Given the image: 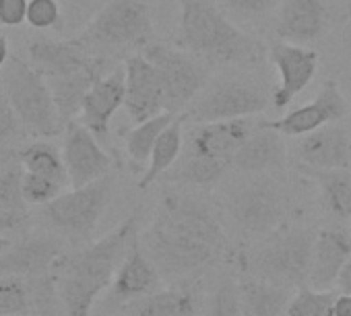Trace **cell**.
<instances>
[{"mask_svg": "<svg viewBox=\"0 0 351 316\" xmlns=\"http://www.w3.org/2000/svg\"><path fill=\"white\" fill-rule=\"evenodd\" d=\"M141 244L169 281L191 279L228 252V236L215 207L199 195L171 191L159 201Z\"/></svg>", "mask_w": 351, "mask_h": 316, "instance_id": "cell-1", "label": "cell"}, {"mask_svg": "<svg viewBox=\"0 0 351 316\" xmlns=\"http://www.w3.org/2000/svg\"><path fill=\"white\" fill-rule=\"evenodd\" d=\"M138 213H130L118 228L97 242L77 250L62 252L52 267L64 316H91L95 300L108 289L136 236Z\"/></svg>", "mask_w": 351, "mask_h": 316, "instance_id": "cell-2", "label": "cell"}, {"mask_svg": "<svg viewBox=\"0 0 351 316\" xmlns=\"http://www.w3.org/2000/svg\"><path fill=\"white\" fill-rule=\"evenodd\" d=\"M178 42L207 66L254 69L269 56V48L242 32L215 0H178Z\"/></svg>", "mask_w": 351, "mask_h": 316, "instance_id": "cell-3", "label": "cell"}, {"mask_svg": "<svg viewBox=\"0 0 351 316\" xmlns=\"http://www.w3.org/2000/svg\"><path fill=\"white\" fill-rule=\"evenodd\" d=\"M95 56L116 58L141 52L153 38V13L147 0H110L75 38Z\"/></svg>", "mask_w": 351, "mask_h": 316, "instance_id": "cell-4", "label": "cell"}, {"mask_svg": "<svg viewBox=\"0 0 351 316\" xmlns=\"http://www.w3.org/2000/svg\"><path fill=\"white\" fill-rule=\"evenodd\" d=\"M232 221L248 236L265 240L289 223L293 197L289 189L271 174H246L226 197Z\"/></svg>", "mask_w": 351, "mask_h": 316, "instance_id": "cell-5", "label": "cell"}, {"mask_svg": "<svg viewBox=\"0 0 351 316\" xmlns=\"http://www.w3.org/2000/svg\"><path fill=\"white\" fill-rule=\"evenodd\" d=\"M0 87L7 93L27 134L36 138H52L62 134L64 122L56 108L48 79L29 62L11 54Z\"/></svg>", "mask_w": 351, "mask_h": 316, "instance_id": "cell-6", "label": "cell"}, {"mask_svg": "<svg viewBox=\"0 0 351 316\" xmlns=\"http://www.w3.org/2000/svg\"><path fill=\"white\" fill-rule=\"evenodd\" d=\"M273 89L265 81L246 73H226L209 79L207 87L184 112L195 122H219L252 118L263 114L271 104Z\"/></svg>", "mask_w": 351, "mask_h": 316, "instance_id": "cell-7", "label": "cell"}, {"mask_svg": "<svg viewBox=\"0 0 351 316\" xmlns=\"http://www.w3.org/2000/svg\"><path fill=\"white\" fill-rule=\"evenodd\" d=\"M314 240L316 234L310 230L287 223L267 236L250 254H240L242 267L281 285H302L310 277Z\"/></svg>", "mask_w": 351, "mask_h": 316, "instance_id": "cell-8", "label": "cell"}, {"mask_svg": "<svg viewBox=\"0 0 351 316\" xmlns=\"http://www.w3.org/2000/svg\"><path fill=\"white\" fill-rule=\"evenodd\" d=\"M159 71L165 110L171 114H184L189 106L209 83V66L182 48H173L163 42H151L141 50Z\"/></svg>", "mask_w": 351, "mask_h": 316, "instance_id": "cell-9", "label": "cell"}, {"mask_svg": "<svg viewBox=\"0 0 351 316\" xmlns=\"http://www.w3.org/2000/svg\"><path fill=\"white\" fill-rule=\"evenodd\" d=\"M114 195L112 174L71 191H62L52 203L44 207V215L50 226L64 236L89 240L104 217Z\"/></svg>", "mask_w": 351, "mask_h": 316, "instance_id": "cell-10", "label": "cell"}, {"mask_svg": "<svg viewBox=\"0 0 351 316\" xmlns=\"http://www.w3.org/2000/svg\"><path fill=\"white\" fill-rule=\"evenodd\" d=\"M62 160L69 172L71 189L91 184L112 170V157L99 138L77 118L62 130Z\"/></svg>", "mask_w": 351, "mask_h": 316, "instance_id": "cell-11", "label": "cell"}, {"mask_svg": "<svg viewBox=\"0 0 351 316\" xmlns=\"http://www.w3.org/2000/svg\"><path fill=\"white\" fill-rule=\"evenodd\" d=\"M269 60L279 73V85L273 87L271 104L277 112H283L295 95H300L316 77L318 52L308 46H295L275 40L269 46Z\"/></svg>", "mask_w": 351, "mask_h": 316, "instance_id": "cell-12", "label": "cell"}, {"mask_svg": "<svg viewBox=\"0 0 351 316\" xmlns=\"http://www.w3.org/2000/svg\"><path fill=\"white\" fill-rule=\"evenodd\" d=\"M349 114V104L341 91V85L335 77H328L316 97L304 106H298L283 114L279 120L271 122L283 136H304L320 126L341 122Z\"/></svg>", "mask_w": 351, "mask_h": 316, "instance_id": "cell-13", "label": "cell"}, {"mask_svg": "<svg viewBox=\"0 0 351 316\" xmlns=\"http://www.w3.org/2000/svg\"><path fill=\"white\" fill-rule=\"evenodd\" d=\"M122 64L126 73L124 110L128 118L138 124L161 112H167L163 83L155 64L143 52L126 56Z\"/></svg>", "mask_w": 351, "mask_h": 316, "instance_id": "cell-14", "label": "cell"}, {"mask_svg": "<svg viewBox=\"0 0 351 316\" xmlns=\"http://www.w3.org/2000/svg\"><path fill=\"white\" fill-rule=\"evenodd\" d=\"M293 155L306 170H351V132L332 122L298 136Z\"/></svg>", "mask_w": 351, "mask_h": 316, "instance_id": "cell-15", "label": "cell"}, {"mask_svg": "<svg viewBox=\"0 0 351 316\" xmlns=\"http://www.w3.org/2000/svg\"><path fill=\"white\" fill-rule=\"evenodd\" d=\"M258 118H238L219 122H197L184 134V153L205 155L211 160L228 162L232 166L234 155L254 130Z\"/></svg>", "mask_w": 351, "mask_h": 316, "instance_id": "cell-16", "label": "cell"}, {"mask_svg": "<svg viewBox=\"0 0 351 316\" xmlns=\"http://www.w3.org/2000/svg\"><path fill=\"white\" fill-rule=\"evenodd\" d=\"M328 27L326 0H283L275 17V36L295 46L316 44Z\"/></svg>", "mask_w": 351, "mask_h": 316, "instance_id": "cell-17", "label": "cell"}, {"mask_svg": "<svg viewBox=\"0 0 351 316\" xmlns=\"http://www.w3.org/2000/svg\"><path fill=\"white\" fill-rule=\"evenodd\" d=\"M126 95V73L124 64H116L106 77H101L85 95L79 122H83L99 141H108L112 118L124 108Z\"/></svg>", "mask_w": 351, "mask_h": 316, "instance_id": "cell-18", "label": "cell"}, {"mask_svg": "<svg viewBox=\"0 0 351 316\" xmlns=\"http://www.w3.org/2000/svg\"><path fill=\"white\" fill-rule=\"evenodd\" d=\"M287 147L283 134L269 122L258 118L254 130L238 149L232 170L240 174H271L285 166Z\"/></svg>", "mask_w": 351, "mask_h": 316, "instance_id": "cell-19", "label": "cell"}, {"mask_svg": "<svg viewBox=\"0 0 351 316\" xmlns=\"http://www.w3.org/2000/svg\"><path fill=\"white\" fill-rule=\"evenodd\" d=\"M161 289V273L134 236L130 248L110 285V300L114 304H130Z\"/></svg>", "mask_w": 351, "mask_h": 316, "instance_id": "cell-20", "label": "cell"}, {"mask_svg": "<svg viewBox=\"0 0 351 316\" xmlns=\"http://www.w3.org/2000/svg\"><path fill=\"white\" fill-rule=\"evenodd\" d=\"M60 254V240L50 236H25L19 242H13L0 256V275H19L27 279L48 275Z\"/></svg>", "mask_w": 351, "mask_h": 316, "instance_id": "cell-21", "label": "cell"}, {"mask_svg": "<svg viewBox=\"0 0 351 316\" xmlns=\"http://www.w3.org/2000/svg\"><path fill=\"white\" fill-rule=\"evenodd\" d=\"M27 54L29 62L46 79L91 69L106 58L87 52L77 40H36L29 44Z\"/></svg>", "mask_w": 351, "mask_h": 316, "instance_id": "cell-22", "label": "cell"}, {"mask_svg": "<svg viewBox=\"0 0 351 316\" xmlns=\"http://www.w3.org/2000/svg\"><path fill=\"white\" fill-rule=\"evenodd\" d=\"M351 258V236L339 228H326L316 234L308 283L314 289H332L345 263Z\"/></svg>", "mask_w": 351, "mask_h": 316, "instance_id": "cell-23", "label": "cell"}, {"mask_svg": "<svg viewBox=\"0 0 351 316\" xmlns=\"http://www.w3.org/2000/svg\"><path fill=\"white\" fill-rule=\"evenodd\" d=\"M130 316H199L201 291L199 283L180 279L165 289H157L141 300L130 302Z\"/></svg>", "mask_w": 351, "mask_h": 316, "instance_id": "cell-24", "label": "cell"}, {"mask_svg": "<svg viewBox=\"0 0 351 316\" xmlns=\"http://www.w3.org/2000/svg\"><path fill=\"white\" fill-rule=\"evenodd\" d=\"M112 58H101L95 66L85 69V71H77L71 75H60V77H50L48 85L52 89L56 108L60 112V118L66 126V122L79 118L81 108H83V99L89 93V89L112 71Z\"/></svg>", "mask_w": 351, "mask_h": 316, "instance_id": "cell-25", "label": "cell"}, {"mask_svg": "<svg viewBox=\"0 0 351 316\" xmlns=\"http://www.w3.org/2000/svg\"><path fill=\"white\" fill-rule=\"evenodd\" d=\"M240 300L244 316H283L291 295L287 285L254 275L240 281Z\"/></svg>", "mask_w": 351, "mask_h": 316, "instance_id": "cell-26", "label": "cell"}, {"mask_svg": "<svg viewBox=\"0 0 351 316\" xmlns=\"http://www.w3.org/2000/svg\"><path fill=\"white\" fill-rule=\"evenodd\" d=\"M184 114H178L169 126L159 134L157 143L153 145L151 157H149V166L145 168L141 180H138V189L145 191L151 184H155L157 180H161V176L165 172H169L176 162L180 160L182 149H184Z\"/></svg>", "mask_w": 351, "mask_h": 316, "instance_id": "cell-27", "label": "cell"}, {"mask_svg": "<svg viewBox=\"0 0 351 316\" xmlns=\"http://www.w3.org/2000/svg\"><path fill=\"white\" fill-rule=\"evenodd\" d=\"M300 170L318 186L326 215L337 221H351V170Z\"/></svg>", "mask_w": 351, "mask_h": 316, "instance_id": "cell-28", "label": "cell"}, {"mask_svg": "<svg viewBox=\"0 0 351 316\" xmlns=\"http://www.w3.org/2000/svg\"><path fill=\"white\" fill-rule=\"evenodd\" d=\"M19 157H21V164H23L25 172L48 176V178L60 182L64 189L71 186L69 172H66V166L62 160V151L56 145H52L50 141H46V138L34 141L23 151H19Z\"/></svg>", "mask_w": 351, "mask_h": 316, "instance_id": "cell-29", "label": "cell"}, {"mask_svg": "<svg viewBox=\"0 0 351 316\" xmlns=\"http://www.w3.org/2000/svg\"><path fill=\"white\" fill-rule=\"evenodd\" d=\"M176 118V114L171 112H161L145 122L134 124L126 134H124V149L128 160L132 162V166H145L151 157L153 145L157 143L159 134L169 126V122Z\"/></svg>", "mask_w": 351, "mask_h": 316, "instance_id": "cell-30", "label": "cell"}, {"mask_svg": "<svg viewBox=\"0 0 351 316\" xmlns=\"http://www.w3.org/2000/svg\"><path fill=\"white\" fill-rule=\"evenodd\" d=\"M23 176L25 168L21 164L19 153L11 155L9 160L0 166V209L29 213L27 203L23 199Z\"/></svg>", "mask_w": 351, "mask_h": 316, "instance_id": "cell-31", "label": "cell"}, {"mask_svg": "<svg viewBox=\"0 0 351 316\" xmlns=\"http://www.w3.org/2000/svg\"><path fill=\"white\" fill-rule=\"evenodd\" d=\"M27 283H29L27 316H64V306L52 273L27 279Z\"/></svg>", "mask_w": 351, "mask_h": 316, "instance_id": "cell-32", "label": "cell"}, {"mask_svg": "<svg viewBox=\"0 0 351 316\" xmlns=\"http://www.w3.org/2000/svg\"><path fill=\"white\" fill-rule=\"evenodd\" d=\"M332 289H314L302 287L287 304L285 316H332L335 304Z\"/></svg>", "mask_w": 351, "mask_h": 316, "instance_id": "cell-33", "label": "cell"}, {"mask_svg": "<svg viewBox=\"0 0 351 316\" xmlns=\"http://www.w3.org/2000/svg\"><path fill=\"white\" fill-rule=\"evenodd\" d=\"M29 283L19 275H0V316L27 314Z\"/></svg>", "mask_w": 351, "mask_h": 316, "instance_id": "cell-34", "label": "cell"}, {"mask_svg": "<svg viewBox=\"0 0 351 316\" xmlns=\"http://www.w3.org/2000/svg\"><path fill=\"white\" fill-rule=\"evenodd\" d=\"M236 21H263L279 11L283 0H215Z\"/></svg>", "mask_w": 351, "mask_h": 316, "instance_id": "cell-35", "label": "cell"}, {"mask_svg": "<svg viewBox=\"0 0 351 316\" xmlns=\"http://www.w3.org/2000/svg\"><path fill=\"white\" fill-rule=\"evenodd\" d=\"M62 191L64 186L48 176L34 174V172H25L23 176V199L29 207H46Z\"/></svg>", "mask_w": 351, "mask_h": 316, "instance_id": "cell-36", "label": "cell"}, {"mask_svg": "<svg viewBox=\"0 0 351 316\" xmlns=\"http://www.w3.org/2000/svg\"><path fill=\"white\" fill-rule=\"evenodd\" d=\"M207 316H244L242 300H240V283L234 279H226L217 285Z\"/></svg>", "mask_w": 351, "mask_h": 316, "instance_id": "cell-37", "label": "cell"}, {"mask_svg": "<svg viewBox=\"0 0 351 316\" xmlns=\"http://www.w3.org/2000/svg\"><path fill=\"white\" fill-rule=\"evenodd\" d=\"M34 29H56L62 23V7L58 0H29L27 21Z\"/></svg>", "mask_w": 351, "mask_h": 316, "instance_id": "cell-38", "label": "cell"}, {"mask_svg": "<svg viewBox=\"0 0 351 316\" xmlns=\"http://www.w3.org/2000/svg\"><path fill=\"white\" fill-rule=\"evenodd\" d=\"M23 134H27V130L21 124L15 108L11 106L7 93L0 87V147H9L11 143L19 141Z\"/></svg>", "mask_w": 351, "mask_h": 316, "instance_id": "cell-39", "label": "cell"}, {"mask_svg": "<svg viewBox=\"0 0 351 316\" xmlns=\"http://www.w3.org/2000/svg\"><path fill=\"white\" fill-rule=\"evenodd\" d=\"M29 0H0V25L19 27L27 21Z\"/></svg>", "mask_w": 351, "mask_h": 316, "instance_id": "cell-40", "label": "cell"}, {"mask_svg": "<svg viewBox=\"0 0 351 316\" xmlns=\"http://www.w3.org/2000/svg\"><path fill=\"white\" fill-rule=\"evenodd\" d=\"M29 223V213H15L0 209V234H13L21 232Z\"/></svg>", "mask_w": 351, "mask_h": 316, "instance_id": "cell-41", "label": "cell"}, {"mask_svg": "<svg viewBox=\"0 0 351 316\" xmlns=\"http://www.w3.org/2000/svg\"><path fill=\"white\" fill-rule=\"evenodd\" d=\"M332 316H351V295L339 293L332 304Z\"/></svg>", "mask_w": 351, "mask_h": 316, "instance_id": "cell-42", "label": "cell"}, {"mask_svg": "<svg viewBox=\"0 0 351 316\" xmlns=\"http://www.w3.org/2000/svg\"><path fill=\"white\" fill-rule=\"evenodd\" d=\"M337 289L341 293H349L351 295V258L345 263V267L341 269V273L337 277Z\"/></svg>", "mask_w": 351, "mask_h": 316, "instance_id": "cell-43", "label": "cell"}, {"mask_svg": "<svg viewBox=\"0 0 351 316\" xmlns=\"http://www.w3.org/2000/svg\"><path fill=\"white\" fill-rule=\"evenodd\" d=\"M11 58V46H9V40L5 36H0V73L5 71L7 62Z\"/></svg>", "mask_w": 351, "mask_h": 316, "instance_id": "cell-44", "label": "cell"}, {"mask_svg": "<svg viewBox=\"0 0 351 316\" xmlns=\"http://www.w3.org/2000/svg\"><path fill=\"white\" fill-rule=\"evenodd\" d=\"M17 151H11L9 147H0V166H3L11 155H15Z\"/></svg>", "mask_w": 351, "mask_h": 316, "instance_id": "cell-45", "label": "cell"}, {"mask_svg": "<svg viewBox=\"0 0 351 316\" xmlns=\"http://www.w3.org/2000/svg\"><path fill=\"white\" fill-rule=\"evenodd\" d=\"M13 242L9 240V238H5V236H0V256H3L7 250H9V246H11Z\"/></svg>", "mask_w": 351, "mask_h": 316, "instance_id": "cell-46", "label": "cell"}, {"mask_svg": "<svg viewBox=\"0 0 351 316\" xmlns=\"http://www.w3.org/2000/svg\"><path fill=\"white\" fill-rule=\"evenodd\" d=\"M73 3H77V5H81V7H89V5H95L97 0H73Z\"/></svg>", "mask_w": 351, "mask_h": 316, "instance_id": "cell-47", "label": "cell"}, {"mask_svg": "<svg viewBox=\"0 0 351 316\" xmlns=\"http://www.w3.org/2000/svg\"><path fill=\"white\" fill-rule=\"evenodd\" d=\"M11 316H25V314H11Z\"/></svg>", "mask_w": 351, "mask_h": 316, "instance_id": "cell-48", "label": "cell"}]
</instances>
